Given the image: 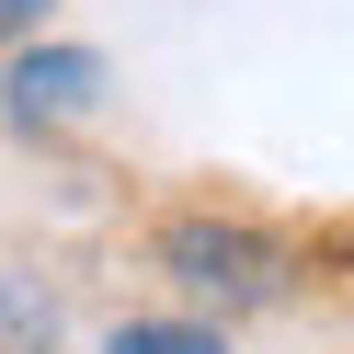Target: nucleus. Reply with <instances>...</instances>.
I'll return each instance as SVG.
<instances>
[{
    "label": "nucleus",
    "instance_id": "obj_4",
    "mask_svg": "<svg viewBox=\"0 0 354 354\" xmlns=\"http://www.w3.org/2000/svg\"><path fill=\"white\" fill-rule=\"evenodd\" d=\"M115 354H229V343H217V331H194V320H126Z\"/></svg>",
    "mask_w": 354,
    "mask_h": 354
},
{
    "label": "nucleus",
    "instance_id": "obj_1",
    "mask_svg": "<svg viewBox=\"0 0 354 354\" xmlns=\"http://www.w3.org/2000/svg\"><path fill=\"white\" fill-rule=\"evenodd\" d=\"M160 274L194 286V297H217V308H274L297 263H286V240L240 229V217H171L160 229Z\"/></svg>",
    "mask_w": 354,
    "mask_h": 354
},
{
    "label": "nucleus",
    "instance_id": "obj_2",
    "mask_svg": "<svg viewBox=\"0 0 354 354\" xmlns=\"http://www.w3.org/2000/svg\"><path fill=\"white\" fill-rule=\"evenodd\" d=\"M12 115L24 126H69V115H92V92H103V57H80V46H46V57H12Z\"/></svg>",
    "mask_w": 354,
    "mask_h": 354
},
{
    "label": "nucleus",
    "instance_id": "obj_3",
    "mask_svg": "<svg viewBox=\"0 0 354 354\" xmlns=\"http://www.w3.org/2000/svg\"><path fill=\"white\" fill-rule=\"evenodd\" d=\"M57 343V308L35 297V274H0V354H46Z\"/></svg>",
    "mask_w": 354,
    "mask_h": 354
},
{
    "label": "nucleus",
    "instance_id": "obj_5",
    "mask_svg": "<svg viewBox=\"0 0 354 354\" xmlns=\"http://www.w3.org/2000/svg\"><path fill=\"white\" fill-rule=\"evenodd\" d=\"M35 12H46V0H0V35H24V24H35Z\"/></svg>",
    "mask_w": 354,
    "mask_h": 354
}]
</instances>
